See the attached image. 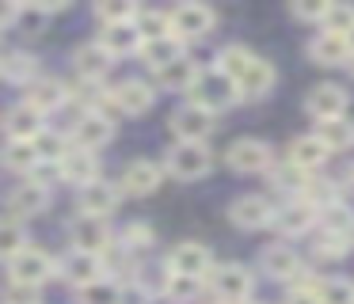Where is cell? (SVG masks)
Instances as JSON below:
<instances>
[{
	"instance_id": "obj_46",
	"label": "cell",
	"mask_w": 354,
	"mask_h": 304,
	"mask_svg": "<svg viewBox=\"0 0 354 304\" xmlns=\"http://www.w3.org/2000/svg\"><path fill=\"white\" fill-rule=\"evenodd\" d=\"M122 247L126 251H145V247H153V228L149 225H130V228H122Z\"/></svg>"
},
{
	"instance_id": "obj_1",
	"label": "cell",
	"mask_w": 354,
	"mask_h": 304,
	"mask_svg": "<svg viewBox=\"0 0 354 304\" xmlns=\"http://www.w3.org/2000/svg\"><path fill=\"white\" fill-rule=\"evenodd\" d=\"M236 95H240L236 80H232L229 73H221V68H202L198 80H194V88H191V103L206 106V111H214V114L225 111Z\"/></svg>"
},
{
	"instance_id": "obj_48",
	"label": "cell",
	"mask_w": 354,
	"mask_h": 304,
	"mask_svg": "<svg viewBox=\"0 0 354 304\" xmlns=\"http://www.w3.org/2000/svg\"><path fill=\"white\" fill-rule=\"evenodd\" d=\"M50 15H54V12H50L46 4H31V8H19V19L16 23H19V27H27V30H42Z\"/></svg>"
},
{
	"instance_id": "obj_28",
	"label": "cell",
	"mask_w": 354,
	"mask_h": 304,
	"mask_svg": "<svg viewBox=\"0 0 354 304\" xmlns=\"http://www.w3.org/2000/svg\"><path fill=\"white\" fill-rule=\"evenodd\" d=\"M0 73H4V80H8V84H24V88H27V84L39 80V76H35V73H39V61H35L31 53L8 50V53H4V61H0Z\"/></svg>"
},
{
	"instance_id": "obj_6",
	"label": "cell",
	"mask_w": 354,
	"mask_h": 304,
	"mask_svg": "<svg viewBox=\"0 0 354 304\" xmlns=\"http://www.w3.org/2000/svg\"><path fill=\"white\" fill-rule=\"evenodd\" d=\"M316 220H320V209H316V202H308V198H290L286 205L274 209V228L282 236H305Z\"/></svg>"
},
{
	"instance_id": "obj_33",
	"label": "cell",
	"mask_w": 354,
	"mask_h": 304,
	"mask_svg": "<svg viewBox=\"0 0 354 304\" xmlns=\"http://www.w3.org/2000/svg\"><path fill=\"white\" fill-rule=\"evenodd\" d=\"M252 61H255V53L248 50V46H240V42L225 46V50L217 53V68H221V73H229L232 80H240V76L252 68Z\"/></svg>"
},
{
	"instance_id": "obj_12",
	"label": "cell",
	"mask_w": 354,
	"mask_h": 304,
	"mask_svg": "<svg viewBox=\"0 0 354 304\" xmlns=\"http://www.w3.org/2000/svg\"><path fill=\"white\" fill-rule=\"evenodd\" d=\"M229 220L236 228H263V225H274V209H270V202L267 198H259V194H244V198H236V202L229 205Z\"/></svg>"
},
{
	"instance_id": "obj_44",
	"label": "cell",
	"mask_w": 354,
	"mask_h": 304,
	"mask_svg": "<svg viewBox=\"0 0 354 304\" xmlns=\"http://www.w3.org/2000/svg\"><path fill=\"white\" fill-rule=\"evenodd\" d=\"M313 247H316V255H320V258H343L346 251H351V240H343V236H331V232H320Z\"/></svg>"
},
{
	"instance_id": "obj_55",
	"label": "cell",
	"mask_w": 354,
	"mask_h": 304,
	"mask_svg": "<svg viewBox=\"0 0 354 304\" xmlns=\"http://www.w3.org/2000/svg\"><path fill=\"white\" fill-rule=\"evenodd\" d=\"M217 304H225V301H217Z\"/></svg>"
},
{
	"instance_id": "obj_17",
	"label": "cell",
	"mask_w": 354,
	"mask_h": 304,
	"mask_svg": "<svg viewBox=\"0 0 354 304\" xmlns=\"http://www.w3.org/2000/svg\"><path fill=\"white\" fill-rule=\"evenodd\" d=\"M24 103L35 106L39 114H50V111H62V106L69 103V91H65L57 80L39 76L35 84H27V88H24Z\"/></svg>"
},
{
	"instance_id": "obj_5",
	"label": "cell",
	"mask_w": 354,
	"mask_h": 304,
	"mask_svg": "<svg viewBox=\"0 0 354 304\" xmlns=\"http://www.w3.org/2000/svg\"><path fill=\"white\" fill-rule=\"evenodd\" d=\"M229 156V167L240 175H255V171H267L270 167V144L259 141V137H240V141H232V149L225 152Z\"/></svg>"
},
{
	"instance_id": "obj_47",
	"label": "cell",
	"mask_w": 354,
	"mask_h": 304,
	"mask_svg": "<svg viewBox=\"0 0 354 304\" xmlns=\"http://www.w3.org/2000/svg\"><path fill=\"white\" fill-rule=\"evenodd\" d=\"M138 285L145 289V293L160 296V293H168V285H171V270L168 274L164 270H138Z\"/></svg>"
},
{
	"instance_id": "obj_50",
	"label": "cell",
	"mask_w": 354,
	"mask_h": 304,
	"mask_svg": "<svg viewBox=\"0 0 354 304\" xmlns=\"http://www.w3.org/2000/svg\"><path fill=\"white\" fill-rule=\"evenodd\" d=\"M4 304H39V289H35V285H19V281H8Z\"/></svg>"
},
{
	"instance_id": "obj_54",
	"label": "cell",
	"mask_w": 354,
	"mask_h": 304,
	"mask_svg": "<svg viewBox=\"0 0 354 304\" xmlns=\"http://www.w3.org/2000/svg\"><path fill=\"white\" fill-rule=\"evenodd\" d=\"M244 304H259V301H244Z\"/></svg>"
},
{
	"instance_id": "obj_45",
	"label": "cell",
	"mask_w": 354,
	"mask_h": 304,
	"mask_svg": "<svg viewBox=\"0 0 354 304\" xmlns=\"http://www.w3.org/2000/svg\"><path fill=\"white\" fill-rule=\"evenodd\" d=\"M202 293V278H187V274H171L168 296L171 301H194Z\"/></svg>"
},
{
	"instance_id": "obj_52",
	"label": "cell",
	"mask_w": 354,
	"mask_h": 304,
	"mask_svg": "<svg viewBox=\"0 0 354 304\" xmlns=\"http://www.w3.org/2000/svg\"><path fill=\"white\" fill-rule=\"evenodd\" d=\"M346 68H351V76H354V57H351V61H346Z\"/></svg>"
},
{
	"instance_id": "obj_16",
	"label": "cell",
	"mask_w": 354,
	"mask_h": 304,
	"mask_svg": "<svg viewBox=\"0 0 354 304\" xmlns=\"http://www.w3.org/2000/svg\"><path fill=\"white\" fill-rule=\"evenodd\" d=\"M100 46L111 53V57H126V53L145 50V38H141L138 23H115V27H103Z\"/></svg>"
},
{
	"instance_id": "obj_34",
	"label": "cell",
	"mask_w": 354,
	"mask_h": 304,
	"mask_svg": "<svg viewBox=\"0 0 354 304\" xmlns=\"http://www.w3.org/2000/svg\"><path fill=\"white\" fill-rule=\"evenodd\" d=\"M316 137H320L324 144H328L331 152H343L354 144V122L351 118H335V122H324L320 129H316Z\"/></svg>"
},
{
	"instance_id": "obj_19",
	"label": "cell",
	"mask_w": 354,
	"mask_h": 304,
	"mask_svg": "<svg viewBox=\"0 0 354 304\" xmlns=\"http://www.w3.org/2000/svg\"><path fill=\"white\" fill-rule=\"evenodd\" d=\"M50 205V190L39 187V182H19L16 190L8 194V217H35Z\"/></svg>"
},
{
	"instance_id": "obj_18",
	"label": "cell",
	"mask_w": 354,
	"mask_h": 304,
	"mask_svg": "<svg viewBox=\"0 0 354 304\" xmlns=\"http://www.w3.org/2000/svg\"><path fill=\"white\" fill-rule=\"evenodd\" d=\"M259 266H263V274H270V278H278V281H290V278H297V274H301L297 251L286 247V243H270V247H263Z\"/></svg>"
},
{
	"instance_id": "obj_43",
	"label": "cell",
	"mask_w": 354,
	"mask_h": 304,
	"mask_svg": "<svg viewBox=\"0 0 354 304\" xmlns=\"http://www.w3.org/2000/svg\"><path fill=\"white\" fill-rule=\"evenodd\" d=\"M35 149H39L42 160H65V137L57 133V129H42L39 137H35Z\"/></svg>"
},
{
	"instance_id": "obj_21",
	"label": "cell",
	"mask_w": 354,
	"mask_h": 304,
	"mask_svg": "<svg viewBox=\"0 0 354 304\" xmlns=\"http://www.w3.org/2000/svg\"><path fill=\"white\" fill-rule=\"evenodd\" d=\"M156 187H160V167H156L153 160H133V164L122 171V194L149 198Z\"/></svg>"
},
{
	"instance_id": "obj_42",
	"label": "cell",
	"mask_w": 354,
	"mask_h": 304,
	"mask_svg": "<svg viewBox=\"0 0 354 304\" xmlns=\"http://www.w3.org/2000/svg\"><path fill=\"white\" fill-rule=\"evenodd\" d=\"M65 171H62V160H39L35 164V171L27 175V182H39V187H54V182H62Z\"/></svg>"
},
{
	"instance_id": "obj_39",
	"label": "cell",
	"mask_w": 354,
	"mask_h": 304,
	"mask_svg": "<svg viewBox=\"0 0 354 304\" xmlns=\"http://www.w3.org/2000/svg\"><path fill=\"white\" fill-rule=\"evenodd\" d=\"M324 30L351 38L354 35V8L351 4H331L328 8V19H324Z\"/></svg>"
},
{
	"instance_id": "obj_40",
	"label": "cell",
	"mask_w": 354,
	"mask_h": 304,
	"mask_svg": "<svg viewBox=\"0 0 354 304\" xmlns=\"http://www.w3.org/2000/svg\"><path fill=\"white\" fill-rule=\"evenodd\" d=\"M320 301L324 304H354V285L346 278H328V281H320Z\"/></svg>"
},
{
	"instance_id": "obj_9",
	"label": "cell",
	"mask_w": 354,
	"mask_h": 304,
	"mask_svg": "<svg viewBox=\"0 0 354 304\" xmlns=\"http://www.w3.org/2000/svg\"><path fill=\"white\" fill-rule=\"evenodd\" d=\"M69 240L77 251H92V255H103V251H111V228L103 217H77L69 225Z\"/></svg>"
},
{
	"instance_id": "obj_25",
	"label": "cell",
	"mask_w": 354,
	"mask_h": 304,
	"mask_svg": "<svg viewBox=\"0 0 354 304\" xmlns=\"http://www.w3.org/2000/svg\"><path fill=\"white\" fill-rule=\"evenodd\" d=\"M73 65H77L80 80L100 84L103 76H107V68H111V53L103 50L100 42H84V46L77 50V57H73Z\"/></svg>"
},
{
	"instance_id": "obj_27",
	"label": "cell",
	"mask_w": 354,
	"mask_h": 304,
	"mask_svg": "<svg viewBox=\"0 0 354 304\" xmlns=\"http://www.w3.org/2000/svg\"><path fill=\"white\" fill-rule=\"evenodd\" d=\"M270 88H274V65H270V61H263V57H255L252 68H248V73L236 80V91L244 99H263Z\"/></svg>"
},
{
	"instance_id": "obj_15",
	"label": "cell",
	"mask_w": 354,
	"mask_h": 304,
	"mask_svg": "<svg viewBox=\"0 0 354 304\" xmlns=\"http://www.w3.org/2000/svg\"><path fill=\"white\" fill-rule=\"evenodd\" d=\"M62 171H65V182L88 190L92 182H100V160H95V152H88V149H73V152H65Z\"/></svg>"
},
{
	"instance_id": "obj_30",
	"label": "cell",
	"mask_w": 354,
	"mask_h": 304,
	"mask_svg": "<svg viewBox=\"0 0 354 304\" xmlns=\"http://www.w3.org/2000/svg\"><path fill=\"white\" fill-rule=\"evenodd\" d=\"M270 182H274L278 190H290V194H301L305 198V190H313V179H308V171L301 164H293V160H286V164H274V171H270Z\"/></svg>"
},
{
	"instance_id": "obj_32",
	"label": "cell",
	"mask_w": 354,
	"mask_h": 304,
	"mask_svg": "<svg viewBox=\"0 0 354 304\" xmlns=\"http://www.w3.org/2000/svg\"><path fill=\"white\" fill-rule=\"evenodd\" d=\"M320 232H331V236H343V240H351L354 236V213L346 209L343 202H331L320 209Z\"/></svg>"
},
{
	"instance_id": "obj_29",
	"label": "cell",
	"mask_w": 354,
	"mask_h": 304,
	"mask_svg": "<svg viewBox=\"0 0 354 304\" xmlns=\"http://www.w3.org/2000/svg\"><path fill=\"white\" fill-rule=\"evenodd\" d=\"M328 156H331V149H328V144H324L316 133H308V137H297V141L290 144V160H293V164H301L305 171H313V167H320Z\"/></svg>"
},
{
	"instance_id": "obj_4",
	"label": "cell",
	"mask_w": 354,
	"mask_h": 304,
	"mask_svg": "<svg viewBox=\"0 0 354 304\" xmlns=\"http://www.w3.org/2000/svg\"><path fill=\"white\" fill-rule=\"evenodd\" d=\"M209 285H214V296L225 304H244L252 296V270L240 263H225V266H214L209 274Z\"/></svg>"
},
{
	"instance_id": "obj_53",
	"label": "cell",
	"mask_w": 354,
	"mask_h": 304,
	"mask_svg": "<svg viewBox=\"0 0 354 304\" xmlns=\"http://www.w3.org/2000/svg\"><path fill=\"white\" fill-rule=\"evenodd\" d=\"M346 42H351V53H354V35H351V38H346Z\"/></svg>"
},
{
	"instance_id": "obj_8",
	"label": "cell",
	"mask_w": 354,
	"mask_h": 304,
	"mask_svg": "<svg viewBox=\"0 0 354 304\" xmlns=\"http://www.w3.org/2000/svg\"><path fill=\"white\" fill-rule=\"evenodd\" d=\"M214 126H217L214 111H206V106H198V103H187L171 114V133H176L179 141H206V137L214 133Z\"/></svg>"
},
{
	"instance_id": "obj_22",
	"label": "cell",
	"mask_w": 354,
	"mask_h": 304,
	"mask_svg": "<svg viewBox=\"0 0 354 304\" xmlns=\"http://www.w3.org/2000/svg\"><path fill=\"white\" fill-rule=\"evenodd\" d=\"M198 73L202 68L194 65L191 57H179L164 68H153V80H156V88H164V91H191L194 80H198Z\"/></svg>"
},
{
	"instance_id": "obj_31",
	"label": "cell",
	"mask_w": 354,
	"mask_h": 304,
	"mask_svg": "<svg viewBox=\"0 0 354 304\" xmlns=\"http://www.w3.org/2000/svg\"><path fill=\"white\" fill-rule=\"evenodd\" d=\"M141 57H145L153 68H164V65H171V61L187 57V53H183V38L168 35V38H156V42H145V50H141Z\"/></svg>"
},
{
	"instance_id": "obj_24",
	"label": "cell",
	"mask_w": 354,
	"mask_h": 304,
	"mask_svg": "<svg viewBox=\"0 0 354 304\" xmlns=\"http://www.w3.org/2000/svg\"><path fill=\"white\" fill-rule=\"evenodd\" d=\"M42 114L35 111V106L19 103L8 111V118H4V133H8V141H35V137L42 133Z\"/></svg>"
},
{
	"instance_id": "obj_23",
	"label": "cell",
	"mask_w": 354,
	"mask_h": 304,
	"mask_svg": "<svg viewBox=\"0 0 354 304\" xmlns=\"http://www.w3.org/2000/svg\"><path fill=\"white\" fill-rule=\"evenodd\" d=\"M122 202V187H115V182H92L88 190H80V209L88 213V217H107V213H115V205Z\"/></svg>"
},
{
	"instance_id": "obj_35",
	"label": "cell",
	"mask_w": 354,
	"mask_h": 304,
	"mask_svg": "<svg viewBox=\"0 0 354 304\" xmlns=\"http://www.w3.org/2000/svg\"><path fill=\"white\" fill-rule=\"evenodd\" d=\"M39 160L42 156H39V149H35V141H8V149H4V164H8L12 171L31 175Z\"/></svg>"
},
{
	"instance_id": "obj_38",
	"label": "cell",
	"mask_w": 354,
	"mask_h": 304,
	"mask_svg": "<svg viewBox=\"0 0 354 304\" xmlns=\"http://www.w3.org/2000/svg\"><path fill=\"white\" fill-rule=\"evenodd\" d=\"M0 251H4V258H16L27 251V236H24V225H19L16 217H4V236H0Z\"/></svg>"
},
{
	"instance_id": "obj_2",
	"label": "cell",
	"mask_w": 354,
	"mask_h": 304,
	"mask_svg": "<svg viewBox=\"0 0 354 304\" xmlns=\"http://www.w3.org/2000/svg\"><path fill=\"white\" fill-rule=\"evenodd\" d=\"M164 164H168V171L176 179H202L214 167V156H209V149L202 141H176L168 149V156H164Z\"/></svg>"
},
{
	"instance_id": "obj_20",
	"label": "cell",
	"mask_w": 354,
	"mask_h": 304,
	"mask_svg": "<svg viewBox=\"0 0 354 304\" xmlns=\"http://www.w3.org/2000/svg\"><path fill=\"white\" fill-rule=\"evenodd\" d=\"M308 57H313L316 65H343L354 53H351V42H346L343 35L320 30V35H313V42H308Z\"/></svg>"
},
{
	"instance_id": "obj_3",
	"label": "cell",
	"mask_w": 354,
	"mask_h": 304,
	"mask_svg": "<svg viewBox=\"0 0 354 304\" xmlns=\"http://www.w3.org/2000/svg\"><path fill=\"white\" fill-rule=\"evenodd\" d=\"M62 274V266L54 263V258L46 255V251H35V247H27L24 255H16L8 263V281H19V285H35L39 289L42 281H50V278H57Z\"/></svg>"
},
{
	"instance_id": "obj_11",
	"label": "cell",
	"mask_w": 354,
	"mask_h": 304,
	"mask_svg": "<svg viewBox=\"0 0 354 304\" xmlns=\"http://www.w3.org/2000/svg\"><path fill=\"white\" fill-rule=\"evenodd\" d=\"M209 266H214V255L194 240L176 243V251L168 255V270L171 274H187V278H206Z\"/></svg>"
},
{
	"instance_id": "obj_7",
	"label": "cell",
	"mask_w": 354,
	"mask_h": 304,
	"mask_svg": "<svg viewBox=\"0 0 354 304\" xmlns=\"http://www.w3.org/2000/svg\"><path fill=\"white\" fill-rule=\"evenodd\" d=\"M346 103H351V95H346L339 84H316V88L308 91V99H305V111H308V118H316L324 126V122L343 118Z\"/></svg>"
},
{
	"instance_id": "obj_13",
	"label": "cell",
	"mask_w": 354,
	"mask_h": 304,
	"mask_svg": "<svg viewBox=\"0 0 354 304\" xmlns=\"http://www.w3.org/2000/svg\"><path fill=\"white\" fill-rule=\"evenodd\" d=\"M153 103H156V91L145 80H122L118 88H111V106L122 114H145Z\"/></svg>"
},
{
	"instance_id": "obj_36",
	"label": "cell",
	"mask_w": 354,
	"mask_h": 304,
	"mask_svg": "<svg viewBox=\"0 0 354 304\" xmlns=\"http://www.w3.org/2000/svg\"><path fill=\"white\" fill-rule=\"evenodd\" d=\"M118 301H122V289L111 278H100V281L80 289V304H118Z\"/></svg>"
},
{
	"instance_id": "obj_37",
	"label": "cell",
	"mask_w": 354,
	"mask_h": 304,
	"mask_svg": "<svg viewBox=\"0 0 354 304\" xmlns=\"http://www.w3.org/2000/svg\"><path fill=\"white\" fill-rule=\"evenodd\" d=\"M138 30H141L145 42H156V38L176 35V30H171V12L168 15H164V12H141L138 15Z\"/></svg>"
},
{
	"instance_id": "obj_51",
	"label": "cell",
	"mask_w": 354,
	"mask_h": 304,
	"mask_svg": "<svg viewBox=\"0 0 354 304\" xmlns=\"http://www.w3.org/2000/svg\"><path fill=\"white\" fill-rule=\"evenodd\" d=\"M328 8H331V4H293V19L324 23V19H328Z\"/></svg>"
},
{
	"instance_id": "obj_14",
	"label": "cell",
	"mask_w": 354,
	"mask_h": 304,
	"mask_svg": "<svg viewBox=\"0 0 354 304\" xmlns=\"http://www.w3.org/2000/svg\"><path fill=\"white\" fill-rule=\"evenodd\" d=\"M103 270H107V266H103V255H92V251L73 247L69 255L62 258V278H69L73 285H80V289L92 285V281H100Z\"/></svg>"
},
{
	"instance_id": "obj_10",
	"label": "cell",
	"mask_w": 354,
	"mask_h": 304,
	"mask_svg": "<svg viewBox=\"0 0 354 304\" xmlns=\"http://www.w3.org/2000/svg\"><path fill=\"white\" fill-rule=\"evenodd\" d=\"M217 15L209 12L206 4H179L176 12H171V30H176V38H206L209 30H214Z\"/></svg>"
},
{
	"instance_id": "obj_49",
	"label": "cell",
	"mask_w": 354,
	"mask_h": 304,
	"mask_svg": "<svg viewBox=\"0 0 354 304\" xmlns=\"http://www.w3.org/2000/svg\"><path fill=\"white\" fill-rule=\"evenodd\" d=\"M282 304H324V301H320V285H316L313 278H301V285L293 289V293L286 296Z\"/></svg>"
},
{
	"instance_id": "obj_41",
	"label": "cell",
	"mask_w": 354,
	"mask_h": 304,
	"mask_svg": "<svg viewBox=\"0 0 354 304\" xmlns=\"http://www.w3.org/2000/svg\"><path fill=\"white\" fill-rule=\"evenodd\" d=\"M95 15L103 19V27H115V23H133L141 12H138L133 4H126V0H122V4H100V8H95Z\"/></svg>"
},
{
	"instance_id": "obj_26",
	"label": "cell",
	"mask_w": 354,
	"mask_h": 304,
	"mask_svg": "<svg viewBox=\"0 0 354 304\" xmlns=\"http://www.w3.org/2000/svg\"><path fill=\"white\" fill-rule=\"evenodd\" d=\"M73 137H77V149L95 152V149H103V144L115 137V126H111V118H107L103 111H92V114H88V118L77 126V133H73Z\"/></svg>"
}]
</instances>
